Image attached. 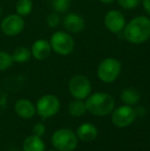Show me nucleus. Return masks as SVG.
<instances>
[{"mask_svg": "<svg viewBox=\"0 0 150 151\" xmlns=\"http://www.w3.org/2000/svg\"><path fill=\"white\" fill-rule=\"evenodd\" d=\"M105 28L113 34H121L126 25V19L123 12L118 9H110L103 19Z\"/></svg>", "mask_w": 150, "mask_h": 151, "instance_id": "9d476101", "label": "nucleus"}, {"mask_svg": "<svg viewBox=\"0 0 150 151\" xmlns=\"http://www.w3.org/2000/svg\"><path fill=\"white\" fill-rule=\"evenodd\" d=\"M116 2L121 9L126 12L135 9L141 4V0H116Z\"/></svg>", "mask_w": 150, "mask_h": 151, "instance_id": "5701e85b", "label": "nucleus"}, {"mask_svg": "<svg viewBox=\"0 0 150 151\" xmlns=\"http://www.w3.org/2000/svg\"><path fill=\"white\" fill-rule=\"evenodd\" d=\"M14 112L23 119H31L36 115V107L28 99H19L14 104Z\"/></svg>", "mask_w": 150, "mask_h": 151, "instance_id": "ddd939ff", "label": "nucleus"}, {"mask_svg": "<svg viewBox=\"0 0 150 151\" xmlns=\"http://www.w3.org/2000/svg\"><path fill=\"white\" fill-rule=\"evenodd\" d=\"M23 151H46V146L42 137L30 135L23 141Z\"/></svg>", "mask_w": 150, "mask_h": 151, "instance_id": "2eb2a0df", "label": "nucleus"}, {"mask_svg": "<svg viewBox=\"0 0 150 151\" xmlns=\"http://www.w3.org/2000/svg\"><path fill=\"white\" fill-rule=\"evenodd\" d=\"M137 118L136 109L133 106L122 105L115 107L111 112V121L118 129H124L130 127Z\"/></svg>", "mask_w": 150, "mask_h": 151, "instance_id": "6e6552de", "label": "nucleus"}, {"mask_svg": "<svg viewBox=\"0 0 150 151\" xmlns=\"http://www.w3.org/2000/svg\"><path fill=\"white\" fill-rule=\"evenodd\" d=\"M68 91L73 99L85 100L93 93L92 82L85 75L77 74L69 80Z\"/></svg>", "mask_w": 150, "mask_h": 151, "instance_id": "0eeeda50", "label": "nucleus"}, {"mask_svg": "<svg viewBox=\"0 0 150 151\" xmlns=\"http://www.w3.org/2000/svg\"><path fill=\"white\" fill-rule=\"evenodd\" d=\"M62 25L65 31L70 34H78L85 29L86 23L81 14L77 12H69L62 19Z\"/></svg>", "mask_w": 150, "mask_h": 151, "instance_id": "9b49d317", "label": "nucleus"}, {"mask_svg": "<svg viewBox=\"0 0 150 151\" xmlns=\"http://www.w3.org/2000/svg\"><path fill=\"white\" fill-rule=\"evenodd\" d=\"M50 4L54 8V12L65 14L71 7V0H50Z\"/></svg>", "mask_w": 150, "mask_h": 151, "instance_id": "aec40b11", "label": "nucleus"}, {"mask_svg": "<svg viewBox=\"0 0 150 151\" xmlns=\"http://www.w3.org/2000/svg\"><path fill=\"white\" fill-rule=\"evenodd\" d=\"M48 40L52 52L61 57L70 56L75 50L76 43L72 34L65 30L55 31Z\"/></svg>", "mask_w": 150, "mask_h": 151, "instance_id": "20e7f679", "label": "nucleus"}, {"mask_svg": "<svg viewBox=\"0 0 150 151\" xmlns=\"http://www.w3.org/2000/svg\"><path fill=\"white\" fill-rule=\"evenodd\" d=\"M26 22L23 17L18 14H10L4 17L0 22V30L7 37H16L25 29Z\"/></svg>", "mask_w": 150, "mask_h": 151, "instance_id": "1a4fd4ad", "label": "nucleus"}, {"mask_svg": "<svg viewBox=\"0 0 150 151\" xmlns=\"http://www.w3.org/2000/svg\"><path fill=\"white\" fill-rule=\"evenodd\" d=\"M30 50L32 58H34L37 61L46 60L52 52L50 40L44 39V38H39V39L35 40L31 45Z\"/></svg>", "mask_w": 150, "mask_h": 151, "instance_id": "f8f14e48", "label": "nucleus"}, {"mask_svg": "<svg viewBox=\"0 0 150 151\" xmlns=\"http://www.w3.org/2000/svg\"><path fill=\"white\" fill-rule=\"evenodd\" d=\"M47 151H58V150H56V149H52V150H47Z\"/></svg>", "mask_w": 150, "mask_h": 151, "instance_id": "cd10ccee", "label": "nucleus"}, {"mask_svg": "<svg viewBox=\"0 0 150 151\" xmlns=\"http://www.w3.org/2000/svg\"><path fill=\"white\" fill-rule=\"evenodd\" d=\"M62 19L63 18H61V14L57 12H52L46 17V25L48 26V28L54 29V30L58 29L62 24Z\"/></svg>", "mask_w": 150, "mask_h": 151, "instance_id": "412c9836", "label": "nucleus"}, {"mask_svg": "<svg viewBox=\"0 0 150 151\" xmlns=\"http://www.w3.org/2000/svg\"><path fill=\"white\" fill-rule=\"evenodd\" d=\"M35 107L37 115L41 119L45 120L59 113L61 109V101L58 96L54 93H45L37 100Z\"/></svg>", "mask_w": 150, "mask_h": 151, "instance_id": "423d86ee", "label": "nucleus"}, {"mask_svg": "<svg viewBox=\"0 0 150 151\" xmlns=\"http://www.w3.org/2000/svg\"><path fill=\"white\" fill-rule=\"evenodd\" d=\"M121 70V62L113 57H107L99 63L97 67V77L100 81L110 84L118 79Z\"/></svg>", "mask_w": 150, "mask_h": 151, "instance_id": "7ed1b4c3", "label": "nucleus"}, {"mask_svg": "<svg viewBox=\"0 0 150 151\" xmlns=\"http://www.w3.org/2000/svg\"><path fill=\"white\" fill-rule=\"evenodd\" d=\"M141 4H142L147 16L150 18V0H141Z\"/></svg>", "mask_w": 150, "mask_h": 151, "instance_id": "393cba45", "label": "nucleus"}, {"mask_svg": "<svg viewBox=\"0 0 150 151\" xmlns=\"http://www.w3.org/2000/svg\"><path fill=\"white\" fill-rule=\"evenodd\" d=\"M99 1H100L101 3H103V4H106V5H109V4L114 3V2H115L116 0H99Z\"/></svg>", "mask_w": 150, "mask_h": 151, "instance_id": "a878e982", "label": "nucleus"}, {"mask_svg": "<svg viewBox=\"0 0 150 151\" xmlns=\"http://www.w3.org/2000/svg\"><path fill=\"white\" fill-rule=\"evenodd\" d=\"M45 132H46V127L43 122H36L33 125V129H32L33 135L38 136V137H42L45 134Z\"/></svg>", "mask_w": 150, "mask_h": 151, "instance_id": "b1692460", "label": "nucleus"}, {"mask_svg": "<svg viewBox=\"0 0 150 151\" xmlns=\"http://www.w3.org/2000/svg\"><path fill=\"white\" fill-rule=\"evenodd\" d=\"M14 60H12L11 54L4 50H0V72L6 71L14 65Z\"/></svg>", "mask_w": 150, "mask_h": 151, "instance_id": "4be33fe9", "label": "nucleus"}, {"mask_svg": "<svg viewBox=\"0 0 150 151\" xmlns=\"http://www.w3.org/2000/svg\"><path fill=\"white\" fill-rule=\"evenodd\" d=\"M88 112L85 100L73 99L68 105V113L73 117H81Z\"/></svg>", "mask_w": 150, "mask_h": 151, "instance_id": "f3484780", "label": "nucleus"}, {"mask_svg": "<svg viewBox=\"0 0 150 151\" xmlns=\"http://www.w3.org/2000/svg\"><path fill=\"white\" fill-rule=\"evenodd\" d=\"M75 133L77 135V138L79 141L90 143V142H93L97 139L99 131H98V127L94 123L83 122L78 125Z\"/></svg>", "mask_w": 150, "mask_h": 151, "instance_id": "4468645a", "label": "nucleus"}, {"mask_svg": "<svg viewBox=\"0 0 150 151\" xmlns=\"http://www.w3.org/2000/svg\"><path fill=\"white\" fill-rule=\"evenodd\" d=\"M140 93L135 88H126L124 90H122L121 93H120V100L124 105L134 107L135 105H137L140 102Z\"/></svg>", "mask_w": 150, "mask_h": 151, "instance_id": "dca6fc26", "label": "nucleus"}, {"mask_svg": "<svg viewBox=\"0 0 150 151\" xmlns=\"http://www.w3.org/2000/svg\"><path fill=\"white\" fill-rule=\"evenodd\" d=\"M50 142L54 149L58 151H75L79 140L73 129L62 127L52 133Z\"/></svg>", "mask_w": 150, "mask_h": 151, "instance_id": "39448f33", "label": "nucleus"}, {"mask_svg": "<svg viewBox=\"0 0 150 151\" xmlns=\"http://www.w3.org/2000/svg\"><path fill=\"white\" fill-rule=\"evenodd\" d=\"M123 38L133 45H141L150 39V18L148 16H137L126 22L122 31Z\"/></svg>", "mask_w": 150, "mask_h": 151, "instance_id": "f257e3e1", "label": "nucleus"}, {"mask_svg": "<svg viewBox=\"0 0 150 151\" xmlns=\"http://www.w3.org/2000/svg\"><path fill=\"white\" fill-rule=\"evenodd\" d=\"M1 12H2V10H1V5H0V19H1Z\"/></svg>", "mask_w": 150, "mask_h": 151, "instance_id": "bb28decb", "label": "nucleus"}, {"mask_svg": "<svg viewBox=\"0 0 150 151\" xmlns=\"http://www.w3.org/2000/svg\"><path fill=\"white\" fill-rule=\"evenodd\" d=\"M33 7L34 3L32 0H18L16 3V14L25 18L31 14V12H33Z\"/></svg>", "mask_w": 150, "mask_h": 151, "instance_id": "6ab92c4d", "label": "nucleus"}, {"mask_svg": "<svg viewBox=\"0 0 150 151\" xmlns=\"http://www.w3.org/2000/svg\"><path fill=\"white\" fill-rule=\"evenodd\" d=\"M11 57L14 63L25 64L31 60L32 55H31V50L29 47H27V46H19V47L14 48V50L11 52Z\"/></svg>", "mask_w": 150, "mask_h": 151, "instance_id": "a211bd4d", "label": "nucleus"}, {"mask_svg": "<svg viewBox=\"0 0 150 151\" xmlns=\"http://www.w3.org/2000/svg\"><path fill=\"white\" fill-rule=\"evenodd\" d=\"M85 106L88 113L94 116L103 117L111 114L115 108V100L109 93L96 91L92 93L85 99Z\"/></svg>", "mask_w": 150, "mask_h": 151, "instance_id": "f03ea898", "label": "nucleus"}]
</instances>
